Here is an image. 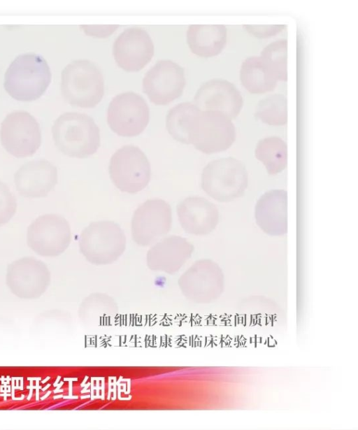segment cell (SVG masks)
I'll use <instances>...</instances> for the list:
<instances>
[{"label":"cell","instance_id":"obj_1","mask_svg":"<svg viewBox=\"0 0 358 430\" xmlns=\"http://www.w3.org/2000/svg\"><path fill=\"white\" fill-rule=\"evenodd\" d=\"M52 135L56 148L64 155L85 159L100 146V131L94 120L78 112H66L54 122Z\"/></svg>","mask_w":358,"mask_h":430},{"label":"cell","instance_id":"obj_2","mask_svg":"<svg viewBox=\"0 0 358 430\" xmlns=\"http://www.w3.org/2000/svg\"><path fill=\"white\" fill-rule=\"evenodd\" d=\"M50 68L46 60L36 53L18 55L7 69L3 87L13 99L31 101L39 99L51 82Z\"/></svg>","mask_w":358,"mask_h":430},{"label":"cell","instance_id":"obj_3","mask_svg":"<svg viewBox=\"0 0 358 430\" xmlns=\"http://www.w3.org/2000/svg\"><path fill=\"white\" fill-rule=\"evenodd\" d=\"M104 80L99 69L85 59L68 64L61 73V92L71 106L94 108L104 94Z\"/></svg>","mask_w":358,"mask_h":430},{"label":"cell","instance_id":"obj_4","mask_svg":"<svg viewBox=\"0 0 358 430\" xmlns=\"http://www.w3.org/2000/svg\"><path fill=\"white\" fill-rule=\"evenodd\" d=\"M80 251L95 265L114 262L126 249V236L120 225L113 221L91 222L79 238Z\"/></svg>","mask_w":358,"mask_h":430},{"label":"cell","instance_id":"obj_5","mask_svg":"<svg viewBox=\"0 0 358 430\" xmlns=\"http://www.w3.org/2000/svg\"><path fill=\"white\" fill-rule=\"evenodd\" d=\"M248 186L244 164L234 157L220 158L209 162L203 169L201 187L214 199L231 201L241 196Z\"/></svg>","mask_w":358,"mask_h":430},{"label":"cell","instance_id":"obj_6","mask_svg":"<svg viewBox=\"0 0 358 430\" xmlns=\"http://www.w3.org/2000/svg\"><path fill=\"white\" fill-rule=\"evenodd\" d=\"M236 138L231 120L215 111H202L193 118L189 130V143L206 154L224 151Z\"/></svg>","mask_w":358,"mask_h":430},{"label":"cell","instance_id":"obj_7","mask_svg":"<svg viewBox=\"0 0 358 430\" xmlns=\"http://www.w3.org/2000/svg\"><path fill=\"white\" fill-rule=\"evenodd\" d=\"M108 171L115 186L123 192L135 194L149 183L151 169L145 153L134 145H124L111 157Z\"/></svg>","mask_w":358,"mask_h":430},{"label":"cell","instance_id":"obj_8","mask_svg":"<svg viewBox=\"0 0 358 430\" xmlns=\"http://www.w3.org/2000/svg\"><path fill=\"white\" fill-rule=\"evenodd\" d=\"M0 140L5 150L13 157L32 156L41 143L40 125L28 112H12L1 124Z\"/></svg>","mask_w":358,"mask_h":430},{"label":"cell","instance_id":"obj_9","mask_svg":"<svg viewBox=\"0 0 358 430\" xmlns=\"http://www.w3.org/2000/svg\"><path fill=\"white\" fill-rule=\"evenodd\" d=\"M68 221L57 214H45L36 217L28 227L27 243L36 254L52 257L62 255L71 242Z\"/></svg>","mask_w":358,"mask_h":430},{"label":"cell","instance_id":"obj_10","mask_svg":"<svg viewBox=\"0 0 358 430\" xmlns=\"http://www.w3.org/2000/svg\"><path fill=\"white\" fill-rule=\"evenodd\" d=\"M150 111L145 99L134 92L115 96L107 110L110 129L123 137H134L142 133L149 122Z\"/></svg>","mask_w":358,"mask_h":430},{"label":"cell","instance_id":"obj_11","mask_svg":"<svg viewBox=\"0 0 358 430\" xmlns=\"http://www.w3.org/2000/svg\"><path fill=\"white\" fill-rule=\"evenodd\" d=\"M185 86L183 68L169 59L158 61L143 80V92L156 105H166L178 99Z\"/></svg>","mask_w":358,"mask_h":430},{"label":"cell","instance_id":"obj_12","mask_svg":"<svg viewBox=\"0 0 358 430\" xmlns=\"http://www.w3.org/2000/svg\"><path fill=\"white\" fill-rule=\"evenodd\" d=\"M171 224V208L167 202L159 199L147 200L134 213L132 238L136 244L147 246L166 235Z\"/></svg>","mask_w":358,"mask_h":430},{"label":"cell","instance_id":"obj_13","mask_svg":"<svg viewBox=\"0 0 358 430\" xmlns=\"http://www.w3.org/2000/svg\"><path fill=\"white\" fill-rule=\"evenodd\" d=\"M117 64L128 72H136L144 68L154 55V45L149 34L138 27L123 31L113 46Z\"/></svg>","mask_w":358,"mask_h":430},{"label":"cell","instance_id":"obj_14","mask_svg":"<svg viewBox=\"0 0 358 430\" xmlns=\"http://www.w3.org/2000/svg\"><path fill=\"white\" fill-rule=\"evenodd\" d=\"M194 104L200 110L219 112L231 120L239 114L243 101L234 85L215 78L203 83L197 89Z\"/></svg>","mask_w":358,"mask_h":430},{"label":"cell","instance_id":"obj_15","mask_svg":"<svg viewBox=\"0 0 358 430\" xmlns=\"http://www.w3.org/2000/svg\"><path fill=\"white\" fill-rule=\"evenodd\" d=\"M58 180L57 167L46 159H35L22 165L14 175V185L20 195L36 199L46 196Z\"/></svg>","mask_w":358,"mask_h":430},{"label":"cell","instance_id":"obj_16","mask_svg":"<svg viewBox=\"0 0 358 430\" xmlns=\"http://www.w3.org/2000/svg\"><path fill=\"white\" fill-rule=\"evenodd\" d=\"M177 214L185 231L194 235L211 233L217 225L220 218L217 207L212 202L199 196H189L179 202Z\"/></svg>","mask_w":358,"mask_h":430},{"label":"cell","instance_id":"obj_17","mask_svg":"<svg viewBox=\"0 0 358 430\" xmlns=\"http://www.w3.org/2000/svg\"><path fill=\"white\" fill-rule=\"evenodd\" d=\"M194 246L186 238L169 236L153 245L147 253L148 266L153 271L173 274L190 258Z\"/></svg>","mask_w":358,"mask_h":430},{"label":"cell","instance_id":"obj_18","mask_svg":"<svg viewBox=\"0 0 358 430\" xmlns=\"http://www.w3.org/2000/svg\"><path fill=\"white\" fill-rule=\"evenodd\" d=\"M287 194L284 189H272L264 193L255 206V220L266 234L278 236L287 231Z\"/></svg>","mask_w":358,"mask_h":430},{"label":"cell","instance_id":"obj_19","mask_svg":"<svg viewBox=\"0 0 358 430\" xmlns=\"http://www.w3.org/2000/svg\"><path fill=\"white\" fill-rule=\"evenodd\" d=\"M49 280L50 273L45 263L33 257L15 260L7 268L8 284L16 292H41Z\"/></svg>","mask_w":358,"mask_h":430},{"label":"cell","instance_id":"obj_20","mask_svg":"<svg viewBox=\"0 0 358 430\" xmlns=\"http://www.w3.org/2000/svg\"><path fill=\"white\" fill-rule=\"evenodd\" d=\"M178 282L182 291L189 295L211 294L221 289L223 275L216 263L200 259L181 276Z\"/></svg>","mask_w":358,"mask_h":430},{"label":"cell","instance_id":"obj_21","mask_svg":"<svg viewBox=\"0 0 358 430\" xmlns=\"http://www.w3.org/2000/svg\"><path fill=\"white\" fill-rule=\"evenodd\" d=\"M227 30L223 25H191L187 31V43L191 51L201 57L219 55L227 43Z\"/></svg>","mask_w":358,"mask_h":430},{"label":"cell","instance_id":"obj_22","mask_svg":"<svg viewBox=\"0 0 358 430\" xmlns=\"http://www.w3.org/2000/svg\"><path fill=\"white\" fill-rule=\"evenodd\" d=\"M240 79L243 87L252 94L270 92L279 80L260 56H251L245 59L241 65Z\"/></svg>","mask_w":358,"mask_h":430},{"label":"cell","instance_id":"obj_23","mask_svg":"<svg viewBox=\"0 0 358 430\" xmlns=\"http://www.w3.org/2000/svg\"><path fill=\"white\" fill-rule=\"evenodd\" d=\"M255 157L264 165L268 174L279 173L287 165V145L277 136L264 138L256 145Z\"/></svg>","mask_w":358,"mask_h":430},{"label":"cell","instance_id":"obj_24","mask_svg":"<svg viewBox=\"0 0 358 430\" xmlns=\"http://www.w3.org/2000/svg\"><path fill=\"white\" fill-rule=\"evenodd\" d=\"M199 110L194 103L189 101L173 107L166 117V127L169 134L181 143L189 144L190 124Z\"/></svg>","mask_w":358,"mask_h":430},{"label":"cell","instance_id":"obj_25","mask_svg":"<svg viewBox=\"0 0 358 430\" xmlns=\"http://www.w3.org/2000/svg\"><path fill=\"white\" fill-rule=\"evenodd\" d=\"M255 116L261 122L271 126H281L287 121L286 96L273 94L261 99L256 107Z\"/></svg>","mask_w":358,"mask_h":430},{"label":"cell","instance_id":"obj_26","mask_svg":"<svg viewBox=\"0 0 358 430\" xmlns=\"http://www.w3.org/2000/svg\"><path fill=\"white\" fill-rule=\"evenodd\" d=\"M287 40L280 39L267 45L259 55L279 80H287Z\"/></svg>","mask_w":358,"mask_h":430},{"label":"cell","instance_id":"obj_27","mask_svg":"<svg viewBox=\"0 0 358 430\" xmlns=\"http://www.w3.org/2000/svg\"><path fill=\"white\" fill-rule=\"evenodd\" d=\"M15 197L9 187L0 180V226L8 223L17 210Z\"/></svg>","mask_w":358,"mask_h":430},{"label":"cell","instance_id":"obj_28","mask_svg":"<svg viewBox=\"0 0 358 430\" xmlns=\"http://www.w3.org/2000/svg\"><path fill=\"white\" fill-rule=\"evenodd\" d=\"M285 25H259V26H243V29L259 38H268L277 34L285 29Z\"/></svg>","mask_w":358,"mask_h":430},{"label":"cell","instance_id":"obj_29","mask_svg":"<svg viewBox=\"0 0 358 430\" xmlns=\"http://www.w3.org/2000/svg\"><path fill=\"white\" fill-rule=\"evenodd\" d=\"M118 27V25H85L80 27L85 34L95 38H106L110 36Z\"/></svg>","mask_w":358,"mask_h":430}]
</instances>
